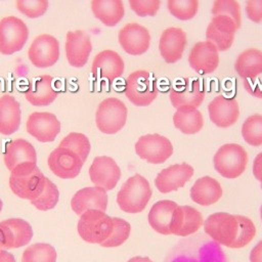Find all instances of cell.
<instances>
[{"label":"cell","mask_w":262,"mask_h":262,"mask_svg":"<svg viewBox=\"0 0 262 262\" xmlns=\"http://www.w3.org/2000/svg\"><path fill=\"white\" fill-rule=\"evenodd\" d=\"M3 234L4 247L6 249H16L28 245L33 237L31 224L21 218H9L0 222Z\"/></svg>","instance_id":"obj_25"},{"label":"cell","mask_w":262,"mask_h":262,"mask_svg":"<svg viewBox=\"0 0 262 262\" xmlns=\"http://www.w3.org/2000/svg\"><path fill=\"white\" fill-rule=\"evenodd\" d=\"M189 67L200 75H209L219 66V51L209 41L196 42L188 54Z\"/></svg>","instance_id":"obj_20"},{"label":"cell","mask_w":262,"mask_h":262,"mask_svg":"<svg viewBox=\"0 0 262 262\" xmlns=\"http://www.w3.org/2000/svg\"><path fill=\"white\" fill-rule=\"evenodd\" d=\"M45 183L46 176L38 168L37 163H23L10 171V189L20 199L35 200L43 191Z\"/></svg>","instance_id":"obj_2"},{"label":"cell","mask_w":262,"mask_h":262,"mask_svg":"<svg viewBox=\"0 0 262 262\" xmlns=\"http://www.w3.org/2000/svg\"><path fill=\"white\" fill-rule=\"evenodd\" d=\"M125 69L122 56L112 49H104L98 52L91 64V74L97 80H106L112 84L120 78Z\"/></svg>","instance_id":"obj_16"},{"label":"cell","mask_w":262,"mask_h":262,"mask_svg":"<svg viewBox=\"0 0 262 262\" xmlns=\"http://www.w3.org/2000/svg\"><path fill=\"white\" fill-rule=\"evenodd\" d=\"M169 98L175 108L183 105L199 107L205 99V86L200 79L184 78L171 88Z\"/></svg>","instance_id":"obj_15"},{"label":"cell","mask_w":262,"mask_h":262,"mask_svg":"<svg viewBox=\"0 0 262 262\" xmlns=\"http://www.w3.org/2000/svg\"><path fill=\"white\" fill-rule=\"evenodd\" d=\"M71 208L77 215H81L90 209L105 212L107 208L106 190L98 186L81 188L73 195Z\"/></svg>","instance_id":"obj_26"},{"label":"cell","mask_w":262,"mask_h":262,"mask_svg":"<svg viewBox=\"0 0 262 262\" xmlns=\"http://www.w3.org/2000/svg\"><path fill=\"white\" fill-rule=\"evenodd\" d=\"M152 191L147 179L140 174L129 177L117 193L119 208L130 214L143 211L151 198Z\"/></svg>","instance_id":"obj_3"},{"label":"cell","mask_w":262,"mask_h":262,"mask_svg":"<svg viewBox=\"0 0 262 262\" xmlns=\"http://www.w3.org/2000/svg\"><path fill=\"white\" fill-rule=\"evenodd\" d=\"M253 174L262 183V151L259 152L253 162Z\"/></svg>","instance_id":"obj_46"},{"label":"cell","mask_w":262,"mask_h":262,"mask_svg":"<svg viewBox=\"0 0 262 262\" xmlns=\"http://www.w3.org/2000/svg\"><path fill=\"white\" fill-rule=\"evenodd\" d=\"M212 15H226L231 17L238 28L242 26L241 5L237 0H214L212 8Z\"/></svg>","instance_id":"obj_41"},{"label":"cell","mask_w":262,"mask_h":262,"mask_svg":"<svg viewBox=\"0 0 262 262\" xmlns=\"http://www.w3.org/2000/svg\"><path fill=\"white\" fill-rule=\"evenodd\" d=\"M57 95L50 75L37 77L25 91L26 99L34 106H47L57 98Z\"/></svg>","instance_id":"obj_27"},{"label":"cell","mask_w":262,"mask_h":262,"mask_svg":"<svg viewBox=\"0 0 262 262\" xmlns=\"http://www.w3.org/2000/svg\"><path fill=\"white\" fill-rule=\"evenodd\" d=\"M118 42L127 54L141 55L149 48L150 34L142 25L129 23L119 31Z\"/></svg>","instance_id":"obj_18"},{"label":"cell","mask_w":262,"mask_h":262,"mask_svg":"<svg viewBox=\"0 0 262 262\" xmlns=\"http://www.w3.org/2000/svg\"><path fill=\"white\" fill-rule=\"evenodd\" d=\"M60 55L59 41L52 35L37 36L28 49V58L33 67L46 69L54 66Z\"/></svg>","instance_id":"obj_11"},{"label":"cell","mask_w":262,"mask_h":262,"mask_svg":"<svg viewBox=\"0 0 262 262\" xmlns=\"http://www.w3.org/2000/svg\"><path fill=\"white\" fill-rule=\"evenodd\" d=\"M234 70L243 80H253L262 75V51L257 48L244 50L235 59Z\"/></svg>","instance_id":"obj_33"},{"label":"cell","mask_w":262,"mask_h":262,"mask_svg":"<svg viewBox=\"0 0 262 262\" xmlns=\"http://www.w3.org/2000/svg\"><path fill=\"white\" fill-rule=\"evenodd\" d=\"M59 200V190L57 186L46 177V183L41 194L35 200L31 201V204L40 211H48L53 209Z\"/></svg>","instance_id":"obj_39"},{"label":"cell","mask_w":262,"mask_h":262,"mask_svg":"<svg viewBox=\"0 0 262 262\" xmlns=\"http://www.w3.org/2000/svg\"><path fill=\"white\" fill-rule=\"evenodd\" d=\"M2 208H3V203H2V200L0 199V213L2 211Z\"/></svg>","instance_id":"obj_51"},{"label":"cell","mask_w":262,"mask_h":262,"mask_svg":"<svg viewBox=\"0 0 262 262\" xmlns=\"http://www.w3.org/2000/svg\"><path fill=\"white\" fill-rule=\"evenodd\" d=\"M242 136L252 146L262 145V115L254 114L245 120L242 125Z\"/></svg>","instance_id":"obj_36"},{"label":"cell","mask_w":262,"mask_h":262,"mask_svg":"<svg viewBox=\"0 0 262 262\" xmlns=\"http://www.w3.org/2000/svg\"><path fill=\"white\" fill-rule=\"evenodd\" d=\"M1 250H5V247H4V242H3V234H2V231L0 228V251Z\"/></svg>","instance_id":"obj_50"},{"label":"cell","mask_w":262,"mask_h":262,"mask_svg":"<svg viewBox=\"0 0 262 262\" xmlns=\"http://www.w3.org/2000/svg\"><path fill=\"white\" fill-rule=\"evenodd\" d=\"M3 161L6 168L11 171L23 163H37V152L31 142L24 138H16L6 144Z\"/></svg>","instance_id":"obj_28"},{"label":"cell","mask_w":262,"mask_h":262,"mask_svg":"<svg viewBox=\"0 0 262 262\" xmlns=\"http://www.w3.org/2000/svg\"><path fill=\"white\" fill-rule=\"evenodd\" d=\"M245 10L251 21L255 24L262 21V0H246Z\"/></svg>","instance_id":"obj_44"},{"label":"cell","mask_w":262,"mask_h":262,"mask_svg":"<svg viewBox=\"0 0 262 262\" xmlns=\"http://www.w3.org/2000/svg\"><path fill=\"white\" fill-rule=\"evenodd\" d=\"M64 51L68 63L73 68H83L91 54L92 42L83 30L69 31L66 34Z\"/></svg>","instance_id":"obj_17"},{"label":"cell","mask_w":262,"mask_h":262,"mask_svg":"<svg viewBox=\"0 0 262 262\" xmlns=\"http://www.w3.org/2000/svg\"><path fill=\"white\" fill-rule=\"evenodd\" d=\"M260 214H261V220H262V205H261V209H260Z\"/></svg>","instance_id":"obj_52"},{"label":"cell","mask_w":262,"mask_h":262,"mask_svg":"<svg viewBox=\"0 0 262 262\" xmlns=\"http://www.w3.org/2000/svg\"><path fill=\"white\" fill-rule=\"evenodd\" d=\"M125 95L136 106H147L158 96V80L145 70L132 72L125 82Z\"/></svg>","instance_id":"obj_4"},{"label":"cell","mask_w":262,"mask_h":262,"mask_svg":"<svg viewBox=\"0 0 262 262\" xmlns=\"http://www.w3.org/2000/svg\"><path fill=\"white\" fill-rule=\"evenodd\" d=\"M238 29L231 17L213 15L206 29V40L214 44L218 51H226L232 46Z\"/></svg>","instance_id":"obj_13"},{"label":"cell","mask_w":262,"mask_h":262,"mask_svg":"<svg viewBox=\"0 0 262 262\" xmlns=\"http://www.w3.org/2000/svg\"><path fill=\"white\" fill-rule=\"evenodd\" d=\"M113 231L111 235L100 244L101 247L104 248H114V247H119L122 244H124L131 231V226L128 221H126L123 218L119 217H113Z\"/></svg>","instance_id":"obj_40"},{"label":"cell","mask_w":262,"mask_h":262,"mask_svg":"<svg viewBox=\"0 0 262 262\" xmlns=\"http://www.w3.org/2000/svg\"><path fill=\"white\" fill-rule=\"evenodd\" d=\"M204 223L200 211L190 206H177L170 224L171 234L186 237L196 232Z\"/></svg>","instance_id":"obj_24"},{"label":"cell","mask_w":262,"mask_h":262,"mask_svg":"<svg viewBox=\"0 0 262 262\" xmlns=\"http://www.w3.org/2000/svg\"><path fill=\"white\" fill-rule=\"evenodd\" d=\"M56 251L46 243H36L29 246L23 253L21 262H56Z\"/></svg>","instance_id":"obj_35"},{"label":"cell","mask_w":262,"mask_h":262,"mask_svg":"<svg viewBox=\"0 0 262 262\" xmlns=\"http://www.w3.org/2000/svg\"><path fill=\"white\" fill-rule=\"evenodd\" d=\"M92 14L105 27L117 26L125 15L123 0H91Z\"/></svg>","instance_id":"obj_30"},{"label":"cell","mask_w":262,"mask_h":262,"mask_svg":"<svg viewBox=\"0 0 262 262\" xmlns=\"http://www.w3.org/2000/svg\"><path fill=\"white\" fill-rule=\"evenodd\" d=\"M128 108L117 97H107L99 102L95 113L97 129L104 134H116L126 124Z\"/></svg>","instance_id":"obj_8"},{"label":"cell","mask_w":262,"mask_h":262,"mask_svg":"<svg viewBox=\"0 0 262 262\" xmlns=\"http://www.w3.org/2000/svg\"><path fill=\"white\" fill-rule=\"evenodd\" d=\"M16 9L29 18H38L49 8V0H16Z\"/></svg>","instance_id":"obj_42"},{"label":"cell","mask_w":262,"mask_h":262,"mask_svg":"<svg viewBox=\"0 0 262 262\" xmlns=\"http://www.w3.org/2000/svg\"><path fill=\"white\" fill-rule=\"evenodd\" d=\"M127 262H154V261L150 260L148 257L136 256V257H132V258L129 259Z\"/></svg>","instance_id":"obj_49"},{"label":"cell","mask_w":262,"mask_h":262,"mask_svg":"<svg viewBox=\"0 0 262 262\" xmlns=\"http://www.w3.org/2000/svg\"><path fill=\"white\" fill-rule=\"evenodd\" d=\"M47 164L55 176L73 179L80 174L84 162L74 150L58 145L49 154Z\"/></svg>","instance_id":"obj_12"},{"label":"cell","mask_w":262,"mask_h":262,"mask_svg":"<svg viewBox=\"0 0 262 262\" xmlns=\"http://www.w3.org/2000/svg\"><path fill=\"white\" fill-rule=\"evenodd\" d=\"M205 232L218 245L239 249L252 242L256 234L253 221L242 215L217 212L204 220Z\"/></svg>","instance_id":"obj_1"},{"label":"cell","mask_w":262,"mask_h":262,"mask_svg":"<svg viewBox=\"0 0 262 262\" xmlns=\"http://www.w3.org/2000/svg\"><path fill=\"white\" fill-rule=\"evenodd\" d=\"M250 262H262V241H260L250 253Z\"/></svg>","instance_id":"obj_47"},{"label":"cell","mask_w":262,"mask_h":262,"mask_svg":"<svg viewBox=\"0 0 262 262\" xmlns=\"http://www.w3.org/2000/svg\"><path fill=\"white\" fill-rule=\"evenodd\" d=\"M178 206L177 203L170 200H162L152 205L148 212V223L158 233L168 235L173 213Z\"/></svg>","instance_id":"obj_32"},{"label":"cell","mask_w":262,"mask_h":262,"mask_svg":"<svg viewBox=\"0 0 262 262\" xmlns=\"http://www.w3.org/2000/svg\"><path fill=\"white\" fill-rule=\"evenodd\" d=\"M131 10L140 17L155 16L161 7V0H128Z\"/></svg>","instance_id":"obj_43"},{"label":"cell","mask_w":262,"mask_h":262,"mask_svg":"<svg viewBox=\"0 0 262 262\" xmlns=\"http://www.w3.org/2000/svg\"><path fill=\"white\" fill-rule=\"evenodd\" d=\"M199 0H167V8L172 16L179 20H189L199 11Z\"/></svg>","instance_id":"obj_37"},{"label":"cell","mask_w":262,"mask_h":262,"mask_svg":"<svg viewBox=\"0 0 262 262\" xmlns=\"http://www.w3.org/2000/svg\"><path fill=\"white\" fill-rule=\"evenodd\" d=\"M89 176L95 186L112 190L121 178V169L113 158L98 156L92 161L89 168Z\"/></svg>","instance_id":"obj_19"},{"label":"cell","mask_w":262,"mask_h":262,"mask_svg":"<svg viewBox=\"0 0 262 262\" xmlns=\"http://www.w3.org/2000/svg\"><path fill=\"white\" fill-rule=\"evenodd\" d=\"M174 126L184 134H195L204 126V118L198 107L183 105L176 108L173 115Z\"/></svg>","instance_id":"obj_34"},{"label":"cell","mask_w":262,"mask_h":262,"mask_svg":"<svg viewBox=\"0 0 262 262\" xmlns=\"http://www.w3.org/2000/svg\"><path fill=\"white\" fill-rule=\"evenodd\" d=\"M59 145L74 150L84 163L87 160L91 149V144L88 137L79 132H70L62 138Z\"/></svg>","instance_id":"obj_38"},{"label":"cell","mask_w":262,"mask_h":262,"mask_svg":"<svg viewBox=\"0 0 262 262\" xmlns=\"http://www.w3.org/2000/svg\"><path fill=\"white\" fill-rule=\"evenodd\" d=\"M222 196V187L213 177L204 176L195 180L190 188L191 200L201 206H210L217 203Z\"/></svg>","instance_id":"obj_31"},{"label":"cell","mask_w":262,"mask_h":262,"mask_svg":"<svg viewBox=\"0 0 262 262\" xmlns=\"http://www.w3.org/2000/svg\"><path fill=\"white\" fill-rule=\"evenodd\" d=\"M21 120L20 104L10 94L0 96V133L11 135L19 128Z\"/></svg>","instance_id":"obj_29"},{"label":"cell","mask_w":262,"mask_h":262,"mask_svg":"<svg viewBox=\"0 0 262 262\" xmlns=\"http://www.w3.org/2000/svg\"><path fill=\"white\" fill-rule=\"evenodd\" d=\"M244 88L253 97L262 99V75L253 80H243Z\"/></svg>","instance_id":"obj_45"},{"label":"cell","mask_w":262,"mask_h":262,"mask_svg":"<svg viewBox=\"0 0 262 262\" xmlns=\"http://www.w3.org/2000/svg\"><path fill=\"white\" fill-rule=\"evenodd\" d=\"M192 175L193 168L189 164H174L163 169L157 175L155 184L160 192L168 193L183 187Z\"/></svg>","instance_id":"obj_23"},{"label":"cell","mask_w":262,"mask_h":262,"mask_svg":"<svg viewBox=\"0 0 262 262\" xmlns=\"http://www.w3.org/2000/svg\"><path fill=\"white\" fill-rule=\"evenodd\" d=\"M208 113L214 125L219 128H227L236 123L239 117V107L235 98L219 94L209 102Z\"/></svg>","instance_id":"obj_21"},{"label":"cell","mask_w":262,"mask_h":262,"mask_svg":"<svg viewBox=\"0 0 262 262\" xmlns=\"http://www.w3.org/2000/svg\"><path fill=\"white\" fill-rule=\"evenodd\" d=\"M0 262H16L14 256L6 250L0 251Z\"/></svg>","instance_id":"obj_48"},{"label":"cell","mask_w":262,"mask_h":262,"mask_svg":"<svg viewBox=\"0 0 262 262\" xmlns=\"http://www.w3.org/2000/svg\"><path fill=\"white\" fill-rule=\"evenodd\" d=\"M186 44L185 32L180 28L170 27L165 29L160 36L159 51L165 62L175 63L182 57Z\"/></svg>","instance_id":"obj_22"},{"label":"cell","mask_w":262,"mask_h":262,"mask_svg":"<svg viewBox=\"0 0 262 262\" xmlns=\"http://www.w3.org/2000/svg\"><path fill=\"white\" fill-rule=\"evenodd\" d=\"M198 237L191 244L179 245L169 262H226V257L216 242Z\"/></svg>","instance_id":"obj_6"},{"label":"cell","mask_w":262,"mask_h":262,"mask_svg":"<svg viewBox=\"0 0 262 262\" xmlns=\"http://www.w3.org/2000/svg\"><path fill=\"white\" fill-rule=\"evenodd\" d=\"M113 226V217L103 211L90 209L80 215L77 229L83 241L100 245L111 235Z\"/></svg>","instance_id":"obj_5"},{"label":"cell","mask_w":262,"mask_h":262,"mask_svg":"<svg viewBox=\"0 0 262 262\" xmlns=\"http://www.w3.org/2000/svg\"><path fill=\"white\" fill-rule=\"evenodd\" d=\"M137 156L149 164H162L166 162L173 154L171 141L158 133L142 135L135 143Z\"/></svg>","instance_id":"obj_10"},{"label":"cell","mask_w":262,"mask_h":262,"mask_svg":"<svg viewBox=\"0 0 262 262\" xmlns=\"http://www.w3.org/2000/svg\"><path fill=\"white\" fill-rule=\"evenodd\" d=\"M261 188H262V183H261Z\"/></svg>","instance_id":"obj_53"},{"label":"cell","mask_w":262,"mask_h":262,"mask_svg":"<svg viewBox=\"0 0 262 262\" xmlns=\"http://www.w3.org/2000/svg\"><path fill=\"white\" fill-rule=\"evenodd\" d=\"M27 132L40 142L53 141L60 132V122L49 112H34L26 123Z\"/></svg>","instance_id":"obj_14"},{"label":"cell","mask_w":262,"mask_h":262,"mask_svg":"<svg viewBox=\"0 0 262 262\" xmlns=\"http://www.w3.org/2000/svg\"><path fill=\"white\" fill-rule=\"evenodd\" d=\"M29 28L21 18L14 15L1 18L0 53L11 55L20 51L29 39Z\"/></svg>","instance_id":"obj_9"},{"label":"cell","mask_w":262,"mask_h":262,"mask_svg":"<svg viewBox=\"0 0 262 262\" xmlns=\"http://www.w3.org/2000/svg\"><path fill=\"white\" fill-rule=\"evenodd\" d=\"M213 163L215 170L221 176L233 179L245 172L248 164V154L237 143H226L215 152Z\"/></svg>","instance_id":"obj_7"}]
</instances>
